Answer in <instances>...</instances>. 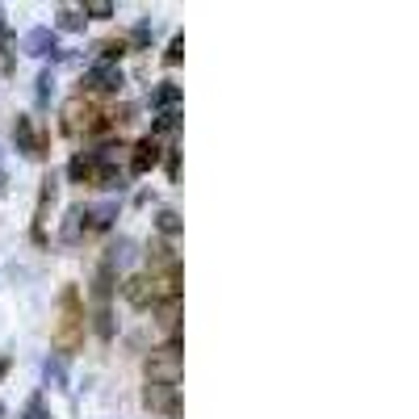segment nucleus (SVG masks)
Returning a JSON list of instances; mask_svg holds the SVG:
<instances>
[{
	"mask_svg": "<svg viewBox=\"0 0 419 419\" xmlns=\"http://www.w3.org/2000/svg\"><path fill=\"white\" fill-rule=\"evenodd\" d=\"M84 344V302H80V290L67 285L59 294V323H55V348L59 353H76Z\"/></svg>",
	"mask_w": 419,
	"mask_h": 419,
	"instance_id": "f257e3e1",
	"label": "nucleus"
},
{
	"mask_svg": "<svg viewBox=\"0 0 419 419\" xmlns=\"http://www.w3.org/2000/svg\"><path fill=\"white\" fill-rule=\"evenodd\" d=\"M122 294H126V302L139 306V311H151V306L159 302V285H155V277H130Z\"/></svg>",
	"mask_w": 419,
	"mask_h": 419,
	"instance_id": "f03ea898",
	"label": "nucleus"
},
{
	"mask_svg": "<svg viewBox=\"0 0 419 419\" xmlns=\"http://www.w3.org/2000/svg\"><path fill=\"white\" fill-rule=\"evenodd\" d=\"M84 84H88V88H97V92H118L126 80H122V71H118V67H92Z\"/></svg>",
	"mask_w": 419,
	"mask_h": 419,
	"instance_id": "7ed1b4c3",
	"label": "nucleus"
},
{
	"mask_svg": "<svg viewBox=\"0 0 419 419\" xmlns=\"http://www.w3.org/2000/svg\"><path fill=\"white\" fill-rule=\"evenodd\" d=\"M155 164H159V143H155V139L147 134V139H143V143L134 147V159H130V172H151Z\"/></svg>",
	"mask_w": 419,
	"mask_h": 419,
	"instance_id": "20e7f679",
	"label": "nucleus"
},
{
	"mask_svg": "<svg viewBox=\"0 0 419 419\" xmlns=\"http://www.w3.org/2000/svg\"><path fill=\"white\" fill-rule=\"evenodd\" d=\"M13 143H17V151H25V155H38V139H34V126H29V118H17Z\"/></svg>",
	"mask_w": 419,
	"mask_h": 419,
	"instance_id": "39448f33",
	"label": "nucleus"
},
{
	"mask_svg": "<svg viewBox=\"0 0 419 419\" xmlns=\"http://www.w3.org/2000/svg\"><path fill=\"white\" fill-rule=\"evenodd\" d=\"M67 172H71L76 185H92V176H97V155H76Z\"/></svg>",
	"mask_w": 419,
	"mask_h": 419,
	"instance_id": "423d86ee",
	"label": "nucleus"
},
{
	"mask_svg": "<svg viewBox=\"0 0 419 419\" xmlns=\"http://www.w3.org/2000/svg\"><path fill=\"white\" fill-rule=\"evenodd\" d=\"M101 50H105V59H109V63H113V59H122V55H126V38H118V42H105Z\"/></svg>",
	"mask_w": 419,
	"mask_h": 419,
	"instance_id": "0eeeda50",
	"label": "nucleus"
},
{
	"mask_svg": "<svg viewBox=\"0 0 419 419\" xmlns=\"http://www.w3.org/2000/svg\"><path fill=\"white\" fill-rule=\"evenodd\" d=\"M176 97H180V88H176V84H164V88L155 92V101H159V105H172Z\"/></svg>",
	"mask_w": 419,
	"mask_h": 419,
	"instance_id": "6e6552de",
	"label": "nucleus"
},
{
	"mask_svg": "<svg viewBox=\"0 0 419 419\" xmlns=\"http://www.w3.org/2000/svg\"><path fill=\"white\" fill-rule=\"evenodd\" d=\"M159 231H164V235H176V214H172V210L159 214Z\"/></svg>",
	"mask_w": 419,
	"mask_h": 419,
	"instance_id": "1a4fd4ad",
	"label": "nucleus"
},
{
	"mask_svg": "<svg viewBox=\"0 0 419 419\" xmlns=\"http://www.w3.org/2000/svg\"><path fill=\"white\" fill-rule=\"evenodd\" d=\"M180 46H185V42H180V38H172V46H168V55H164V63H176V59H180Z\"/></svg>",
	"mask_w": 419,
	"mask_h": 419,
	"instance_id": "9d476101",
	"label": "nucleus"
},
{
	"mask_svg": "<svg viewBox=\"0 0 419 419\" xmlns=\"http://www.w3.org/2000/svg\"><path fill=\"white\" fill-rule=\"evenodd\" d=\"M88 13H92V17H109V13H113V4H88Z\"/></svg>",
	"mask_w": 419,
	"mask_h": 419,
	"instance_id": "9b49d317",
	"label": "nucleus"
},
{
	"mask_svg": "<svg viewBox=\"0 0 419 419\" xmlns=\"http://www.w3.org/2000/svg\"><path fill=\"white\" fill-rule=\"evenodd\" d=\"M4 374H8V361H0V378H4Z\"/></svg>",
	"mask_w": 419,
	"mask_h": 419,
	"instance_id": "f8f14e48",
	"label": "nucleus"
}]
</instances>
